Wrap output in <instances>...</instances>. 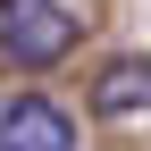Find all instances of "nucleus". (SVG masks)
Returning a JSON list of instances; mask_svg holds the SVG:
<instances>
[{
	"label": "nucleus",
	"mask_w": 151,
	"mask_h": 151,
	"mask_svg": "<svg viewBox=\"0 0 151 151\" xmlns=\"http://www.w3.org/2000/svg\"><path fill=\"white\" fill-rule=\"evenodd\" d=\"M0 50H9V67H59L76 50V9H59V0H0Z\"/></svg>",
	"instance_id": "f257e3e1"
},
{
	"label": "nucleus",
	"mask_w": 151,
	"mask_h": 151,
	"mask_svg": "<svg viewBox=\"0 0 151 151\" xmlns=\"http://www.w3.org/2000/svg\"><path fill=\"white\" fill-rule=\"evenodd\" d=\"M0 151H84V143H76V118L59 101L17 92V101H0Z\"/></svg>",
	"instance_id": "f03ea898"
},
{
	"label": "nucleus",
	"mask_w": 151,
	"mask_h": 151,
	"mask_svg": "<svg viewBox=\"0 0 151 151\" xmlns=\"http://www.w3.org/2000/svg\"><path fill=\"white\" fill-rule=\"evenodd\" d=\"M92 109L101 118H134V109H151V59H109L101 67V84H92Z\"/></svg>",
	"instance_id": "7ed1b4c3"
}]
</instances>
